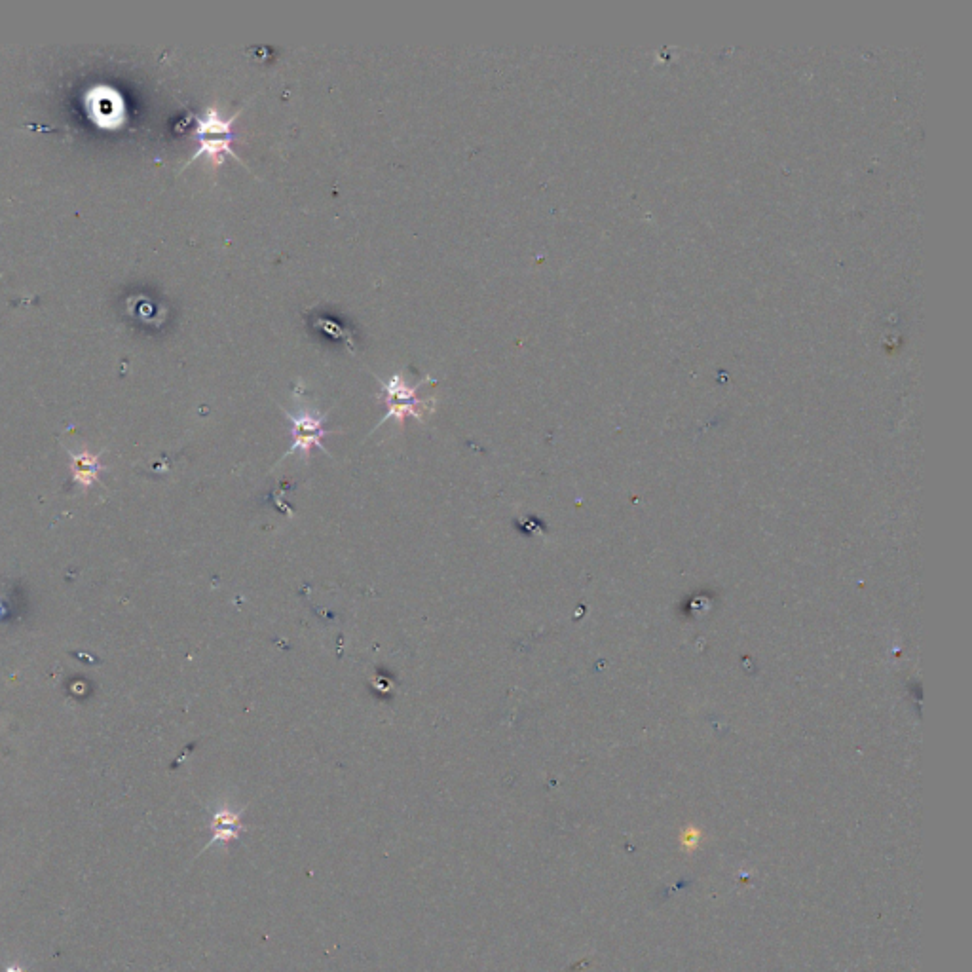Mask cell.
Here are the masks:
<instances>
[{
	"label": "cell",
	"mask_w": 972,
	"mask_h": 972,
	"mask_svg": "<svg viewBox=\"0 0 972 972\" xmlns=\"http://www.w3.org/2000/svg\"><path fill=\"white\" fill-rule=\"evenodd\" d=\"M242 111L243 109H240L230 118H225L219 109L215 107L207 109L206 114L196 120V139L200 141V149L190 158V162H194L200 156H207L213 166H221L226 154L240 160V156L232 150V141L236 139L232 128L238 114Z\"/></svg>",
	"instance_id": "cell-1"
},
{
	"label": "cell",
	"mask_w": 972,
	"mask_h": 972,
	"mask_svg": "<svg viewBox=\"0 0 972 972\" xmlns=\"http://www.w3.org/2000/svg\"><path fill=\"white\" fill-rule=\"evenodd\" d=\"M380 380V386H382V392H380V399L384 401L386 405V416L380 420L378 426H382L386 420H397L399 424L405 422L407 416H414V418H424V412L433 411V399H428V401H422L418 399V388L426 382H430L431 378H426L422 380L418 386H409L399 374H393L390 380Z\"/></svg>",
	"instance_id": "cell-2"
},
{
	"label": "cell",
	"mask_w": 972,
	"mask_h": 972,
	"mask_svg": "<svg viewBox=\"0 0 972 972\" xmlns=\"http://www.w3.org/2000/svg\"><path fill=\"white\" fill-rule=\"evenodd\" d=\"M281 411H283V414L291 422V437H293L291 449L287 450L281 456V460H285L291 454H300L302 460H308V456L312 452V447H318L323 452H327L323 441H321L325 435L331 433V431L325 430V414H319V412L314 411H302L297 412V414H291V412L285 411V409H281Z\"/></svg>",
	"instance_id": "cell-3"
},
{
	"label": "cell",
	"mask_w": 972,
	"mask_h": 972,
	"mask_svg": "<svg viewBox=\"0 0 972 972\" xmlns=\"http://www.w3.org/2000/svg\"><path fill=\"white\" fill-rule=\"evenodd\" d=\"M86 109L95 124L105 130H114L124 124V99L109 86H95L86 95Z\"/></svg>",
	"instance_id": "cell-4"
},
{
	"label": "cell",
	"mask_w": 972,
	"mask_h": 972,
	"mask_svg": "<svg viewBox=\"0 0 972 972\" xmlns=\"http://www.w3.org/2000/svg\"><path fill=\"white\" fill-rule=\"evenodd\" d=\"M240 830H242L240 813L223 807L213 817V840H211V843L230 842V840L238 838Z\"/></svg>",
	"instance_id": "cell-5"
}]
</instances>
